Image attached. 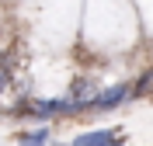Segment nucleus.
I'll use <instances>...</instances> for the list:
<instances>
[{
    "label": "nucleus",
    "instance_id": "obj_1",
    "mask_svg": "<svg viewBox=\"0 0 153 146\" xmlns=\"http://www.w3.org/2000/svg\"><path fill=\"white\" fill-rule=\"evenodd\" d=\"M129 84H118V87H108L105 94H97L87 101V108H94V111H108V108H118L122 101H129Z\"/></svg>",
    "mask_w": 153,
    "mask_h": 146
},
{
    "label": "nucleus",
    "instance_id": "obj_2",
    "mask_svg": "<svg viewBox=\"0 0 153 146\" xmlns=\"http://www.w3.org/2000/svg\"><path fill=\"white\" fill-rule=\"evenodd\" d=\"M70 146H122V136L115 129H97V132H80Z\"/></svg>",
    "mask_w": 153,
    "mask_h": 146
},
{
    "label": "nucleus",
    "instance_id": "obj_3",
    "mask_svg": "<svg viewBox=\"0 0 153 146\" xmlns=\"http://www.w3.org/2000/svg\"><path fill=\"white\" fill-rule=\"evenodd\" d=\"M45 143H49V129H35V132L18 136V146H45Z\"/></svg>",
    "mask_w": 153,
    "mask_h": 146
}]
</instances>
